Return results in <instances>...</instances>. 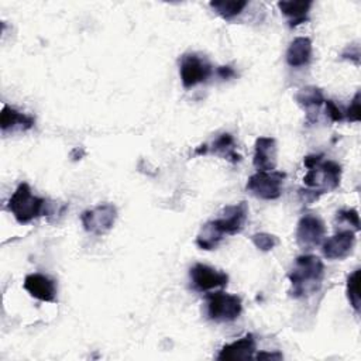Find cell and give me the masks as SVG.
I'll return each instance as SVG.
<instances>
[{"label": "cell", "mask_w": 361, "mask_h": 361, "mask_svg": "<svg viewBox=\"0 0 361 361\" xmlns=\"http://www.w3.org/2000/svg\"><path fill=\"white\" fill-rule=\"evenodd\" d=\"M206 314L210 320L217 323L235 320L243 310L241 298L226 292H213L206 295Z\"/></svg>", "instance_id": "5b68a950"}, {"label": "cell", "mask_w": 361, "mask_h": 361, "mask_svg": "<svg viewBox=\"0 0 361 361\" xmlns=\"http://www.w3.org/2000/svg\"><path fill=\"white\" fill-rule=\"evenodd\" d=\"M257 350V343L254 334L248 333L241 338L226 344L217 354V360L220 361H238V360H251L254 358V353Z\"/></svg>", "instance_id": "5bb4252c"}, {"label": "cell", "mask_w": 361, "mask_h": 361, "mask_svg": "<svg viewBox=\"0 0 361 361\" xmlns=\"http://www.w3.org/2000/svg\"><path fill=\"white\" fill-rule=\"evenodd\" d=\"M252 244L261 251H271L278 245V238L269 233H255L251 235Z\"/></svg>", "instance_id": "7402d4cb"}, {"label": "cell", "mask_w": 361, "mask_h": 361, "mask_svg": "<svg viewBox=\"0 0 361 361\" xmlns=\"http://www.w3.org/2000/svg\"><path fill=\"white\" fill-rule=\"evenodd\" d=\"M344 118H347L351 123L360 121V92H357L354 94V99L351 100L350 106L344 111Z\"/></svg>", "instance_id": "cb8c5ba5"}, {"label": "cell", "mask_w": 361, "mask_h": 361, "mask_svg": "<svg viewBox=\"0 0 361 361\" xmlns=\"http://www.w3.org/2000/svg\"><path fill=\"white\" fill-rule=\"evenodd\" d=\"M323 159V155L322 154H313V155H307V157H305V159H303V164H305V166L309 169V168H312L313 165H316L319 161H322Z\"/></svg>", "instance_id": "4316f807"}, {"label": "cell", "mask_w": 361, "mask_h": 361, "mask_svg": "<svg viewBox=\"0 0 361 361\" xmlns=\"http://www.w3.org/2000/svg\"><path fill=\"white\" fill-rule=\"evenodd\" d=\"M117 219V209L111 203H102L93 209L85 210L80 216L83 228L94 235H102L110 231Z\"/></svg>", "instance_id": "ba28073f"}, {"label": "cell", "mask_w": 361, "mask_h": 361, "mask_svg": "<svg viewBox=\"0 0 361 361\" xmlns=\"http://www.w3.org/2000/svg\"><path fill=\"white\" fill-rule=\"evenodd\" d=\"M295 100L299 106L307 110V113L312 111V109H319L324 103V96L320 87L316 86H306L298 90L295 94Z\"/></svg>", "instance_id": "d6986e66"}, {"label": "cell", "mask_w": 361, "mask_h": 361, "mask_svg": "<svg viewBox=\"0 0 361 361\" xmlns=\"http://www.w3.org/2000/svg\"><path fill=\"white\" fill-rule=\"evenodd\" d=\"M24 289L35 299L41 302L56 300V283L52 278L44 274H30L24 278Z\"/></svg>", "instance_id": "4fadbf2b"}, {"label": "cell", "mask_w": 361, "mask_h": 361, "mask_svg": "<svg viewBox=\"0 0 361 361\" xmlns=\"http://www.w3.org/2000/svg\"><path fill=\"white\" fill-rule=\"evenodd\" d=\"M209 6L224 20L230 21L237 17L247 6L248 1L245 0H213Z\"/></svg>", "instance_id": "ffe728a7"}, {"label": "cell", "mask_w": 361, "mask_h": 361, "mask_svg": "<svg viewBox=\"0 0 361 361\" xmlns=\"http://www.w3.org/2000/svg\"><path fill=\"white\" fill-rule=\"evenodd\" d=\"M326 234V226L323 220L312 213L300 217L296 226V243L302 250H313L319 245Z\"/></svg>", "instance_id": "9c48e42d"}, {"label": "cell", "mask_w": 361, "mask_h": 361, "mask_svg": "<svg viewBox=\"0 0 361 361\" xmlns=\"http://www.w3.org/2000/svg\"><path fill=\"white\" fill-rule=\"evenodd\" d=\"M360 274L361 269L357 268L354 272H351L347 278V285H345V293H347V299L351 305V307L354 309L355 313H360V305H361V299H360Z\"/></svg>", "instance_id": "44dd1931"}, {"label": "cell", "mask_w": 361, "mask_h": 361, "mask_svg": "<svg viewBox=\"0 0 361 361\" xmlns=\"http://www.w3.org/2000/svg\"><path fill=\"white\" fill-rule=\"evenodd\" d=\"M340 180L341 166L334 161L323 159L309 168L307 173L303 176V183L320 195L337 189L340 186Z\"/></svg>", "instance_id": "277c9868"}, {"label": "cell", "mask_w": 361, "mask_h": 361, "mask_svg": "<svg viewBox=\"0 0 361 361\" xmlns=\"http://www.w3.org/2000/svg\"><path fill=\"white\" fill-rule=\"evenodd\" d=\"M324 104H326V114L329 116V118L331 121L337 123V121L344 120V113L340 110V107L333 100H324Z\"/></svg>", "instance_id": "d4e9b609"}, {"label": "cell", "mask_w": 361, "mask_h": 361, "mask_svg": "<svg viewBox=\"0 0 361 361\" xmlns=\"http://www.w3.org/2000/svg\"><path fill=\"white\" fill-rule=\"evenodd\" d=\"M278 162V147L272 137H258L254 144L252 165L257 171H275Z\"/></svg>", "instance_id": "7c38bea8"}, {"label": "cell", "mask_w": 361, "mask_h": 361, "mask_svg": "<svg viewBox=\"0 0 361 361\" xmlns=\"http://www.w3.org/2000/svg\"><path fill=\"white\" fill-rule=\"evenodd\" d=\"M323 278L324 264L317 255H299L288 272V279L290 282L289 295L295 299L307 298L322 288Z\"/></svg>", "instance_id": "7a4b0ae2"}, {"label": "cell", "mask_w": 361, "mask_h": 361, "mask_svg": "<svg viewBox=\"0 0 361 361\" xmlns=\"http://www.w3.org/2000/svg\"><path fill=\"white\" fill-rule=\"evenodd\" d=\"M217 75L221 78V79H231L235 76V71L231 68V66H219L217 68Z\"/></svg>", "instance_id": "484cf974"}, {"label": "cell", "mask_w": 361, "mask_h": 361, "mask_svg": "<svg viewBox=\"0 0 361 361\" xmlns=\"http://www.w3.org/2000/svg\"><path fill=\"white\" fill-rule=\"evenodd\" d=\"M207 152L220 155L224 159L230 161L231 164H237L241 159V155L237 154V151H235L234 137L230 133H223L210 145L203 144L195 149V155H204Z\"/></svg>", "instance_id": "9a60e30c"}, {"label": "cell", "mask_w": 361, "mask_h": 361, "mask_svg": "<svg viewBox=\"0 0 361 361\" xmlns=\"http://www.w3.org/2000/svg\"><path fill=\"white\" fill-rule=\"evenodd\" d=\"M355 233L353 230H341L326 238L322 244V252L327 259H344L354 248Z\"/></svg>", "instance_id": "8fae6325"}, {"label": "cell", "mask_w": 361, "mask_h": 361, "mask_svg": "<svg viewBox=\"0 0 361 361\" xmlns=\"http://www.w3.org/2000/svg\"><path fill=\"white\" fill-rule=\"evenodd\" d=\"M192 288L197 292H209L216 288H223L228 283V275L220 269L206 264H195L189 269Z\"/></svg>", "instance_id": "30bf717a"}, {"label": "cell", "mask_w": 361, "mask_h": 361, "mask_svg": "<svg viewBox=\"0 0 361 361\" xmlns=\"http://www.w3.org/2000/svg\"><path fill=\"white\" fill-rule=\"evenodd\" d=\"M285 172L281 171H257L247 180L245 189L252 196L262 200H275L282 195Z\"/></svg>", "instance_id": "8992f818"}, {"label": "cell", "mask_w": 361, "mask_h": 361, "mask_svg": "<svg viewBox=\"0 0 361 361\" xmlns=\"http://www.w3.org/2000/svg\"><path fill=\"white\" fill-rule=\"evenodd\" d=\"M336 220L353 226V231L360 230V214L355 209H341L336 213Z\"/></svg>", "instance_id": "603a6c76"}, {"label": "cell", "mask_w": 361, "mask_h": 361, "mask_svg": "<svg viewBox=\"0 0 361 361\" xmlns=\"http://www.w3.org/2000/svg\"><path fill=\"white\" fill-rule=\"evenodd\" d=\"M313 1L310 0H281L278 7L288 18L289 27H298L309 20V11Z\"/></svg>", "instance_id": "e0dca14e"}, {"label": "cell", "mask_w": 361, "mask_h": 361, "mask_svg": "<svg viewBox=\"0 0 361 361\" xmlns=\"http://www.w3.org/2000/svg\"><path fill=\"white\" fill-rule=\"evenodd\" d=\"M212 65L199 54H183L179 59V75L182 85L186 89L206 82L212 76Z\"/></svg>", "instance_id": "52a82bcc"}, {"label": "cell", "mask_w": 361, "mask_h": 361, "mask_svg": "<svg viewBox=\"0 0 361 361\" xmlns=\"http://www.w3.org/2000/svg\"><path fill=\"white\" fill-rule=\"evenodd\" d=\"M313 54V45L312 39L307 37H298L295 38L288 49H286V63L292 68H300L309 65Z\"/></svg>", "instance_id": "2e32d148"}, {"label": "cell", "mask_w": 361, "mask_h": 361, "mask_svg": "<svg viewBox=\"0 0 361 361\" xmlns=\"http://www.w3.org/2000/svg\"><path fill=\"white\" fill-rule=\"evenodd\" d=\"M47 200L32 195L28 183L21 182L7 202V209L14 216L17 223L27 224L34 219L48 213Z\"/></svg>", "instance_id": "3957f363"}, {"label": "cell", "mask_w": 361, "mask_h": 361, "mask_svg": "<svg viewBox=\"0 0 361 361\" xmlns=\"http://www.w3.org/2000/svg\"><path fill=\"white\" fill-rule=\"evenodd\" d=\"M255 360H281L282 358V354L281 353H267V351H262V353H258L257 355H254Z\"/></svg>", "instance_id": "83f0119b"}, {"label": "cell", "mask_w": 361, "mask_h": 361, "mask_svg": "<svg viewBox=\"0 0 361 361\" xmlns=\"http://www.w3.org/2000/svg\"><path fill=\"white\" fill-rule=\"evenodd\" d=\"M248 217L247 202L226 206L219 213L217 219L204 223L196 237V245L202 250H214L224 235H234L244 228Z\"/></svg>", "instance_id": "6da1fadb"}, {"label": "cell", "mask_w": 361, "mask_h": 361, "mask_svg": "<svg viewBox=\"0 0 361 361\" xmlns=\"http://www.w3.org/2000/svg\"><path fill=\"white\" fill-rule=\"evenodd\" d=\"M35 124V118L32 116L24 114L7 104L3 106L0 113V128L3 133L8 130H30Z\"/></svg>", "instance_id": "ac0fdd59"}]
</instances>
